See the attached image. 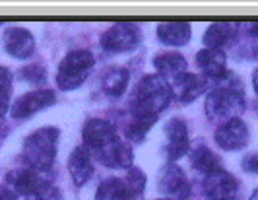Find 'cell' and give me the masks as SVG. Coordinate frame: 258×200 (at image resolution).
<instances>
[{
  "label": "cell",
  "instance_id": "cell-1",
  "mask_svg": "<svg viewBox=\"0 0 258 200\" xmlns=\"http://www.w3.org/2000/svg\"><path fill=\"white\" fill-rule=\"evenodd\" d=\"M4 185L22 200H58V192L52 187L51 169H14L6 173Z\"/></svg>",
  "mask_w": 258,
  "mask_h": 200
},
{
  "label": "cell",
  "instance_id": "cell-2",
  "mask_svg": "<svg viewBox=\"0 0 258 200\" xmlns=\"http://www.w3.org/2000/svg\"><path fill=\"white\" fill-rule=\"evenodd\" d=\"M171 97H173L171 88L165 78H161L159 74H146L134 88V95L130 101V113L157 117L169 105Z\"/></svg>",
  "mask_w": 258,
  "mask_h": 200
},
{
  "label": "cell",
  "instance_id": "cell-3",
  "mask_svg": "<svg viewBox=\"0 0 258 200\" xmlns=\"http://www.w3.org/2000/svg\"><path fill=\"white\" fill-rule=\"evenodd\" d=\"M223 76L221 82H225ZM206 115L212 120H227L239 119V115L245 111V97L241 94V84L237 80L220 84L216 90H212L206 97Z\"/></svg>",
  "mask_w": 258,
  "mask_h": 200
},
{
  "label": "cell",
  "instance_id": "cell-4",
  "mask_svg": "<svg viewBox=\"0 0 258 200\" xmlns=\"http://www.w3.org/2000/svg\"><path fill=\"white\" fill-rule=\"evenodd\" d=\"M56 146H58V128L54 126H43L33 134H29L22 150L26 165L33 169H51L56 158Z\"/></svg>",
  "mask_w": 258,
  "mask_h": 200
},
{
  "label": "cell",
  "instance_id": "cell-5",
  "mask_svg": "<svg viewBox=\"0 0 258 200\" xmlns=\"http://www.w3.org/2000/svg\"><path fill=\"white\" fill-rule=\"evenodd\" d=\"M93 64H95V58L90 51H86V49L70 51L58 64V72H56L58 90L70 92V90L80 88L84 82L88 80Z\"/></svg>",
  "mask_w": 258,
  "mask_h": 200
},
{
  "label": "cell",
  "instance_id": "cell-6",
  "mask_svg": "<svg viewBox=\"0 0 258 200\" xmlns=\"http://www.w3.org/2000/svg\"><path fill=\"white\" fill-rule=\"evenodd\" d=\"M82 138H84V144L91 154V158L95 156L97 160H101L105 154L115 146L116 142H120L118 134H116L115 124H111L109 120L105 119H90L84 124V130H82Z\"/></svg>",
  "mask_w": 258,
  "mask_h": 200
},
{
  "label": "cell",
  "instance_id": "cell-7",
  "mask_svg": "<svg viewBox=\"0 0 258 200\" xmlns=\"http://www.w3.org/2000/svg\"><path fill=\"white\" fill-rule=\"evenodd\" d=\"M142 41V29L134 22H116L101 37V47L107 53H128Z\"/></svg>",
  "mask_w": 258,
  "mask_h": 200
},
{
  "label": "cell",
  "instance_id": "cell-8",
  "mask_svg": "<svg viewBox=\"0 0 258 200\" xmlns=\"http://www.w3.org/2000/svg\"><path fill=\"white\" fill-rule=\"evenodd\" d=\"M159 188L169 200H186L190 196L188 179H186V175L182 173L181 167L177 163H173V161H169L167 165L163 167L161 175H159Z\"/></svg>",
  "mask_w": 258,
  "mask_h": 200
},
{
  "label": "cell",
  "instance_id": "cell-9",
  "mask_svg": "<svg viewBox=\"0 0 258 200\" xmlns=\"http://www.w3.org/2000/svg\"><path fill=\"white\" fill-rule=\"evenodd\" d=\"M202 188L210 200H237L239 183L233 175L220 169L216 173H210L204 177Z\"/></svg>",
  "mask_w": 258,
  "mask_h": 200
},
{
  "label": "cell",
  "instance_id": "cell-10",
  "mask_svg": "<svg viewBox=\"0 0 258 200\" xmlns=\"http://www.w3.org/2000/svg\"><path fill=\"white\" fill-rule=\"evenodd\" d=\"M52 103H54V92L52 90H35V92H27L22 97H18L14 101L10 113H12L14 119H27L41 109L51 107Z\"/></svg>",
  "mask_w": 258,
  "mask_h": 200
},
{
  "label": "cell",
  "instance_id": "cell-11",
  "mask_svg": "<svg viewBox=\"0 0 258 200\" xmlns=\"http://www.w3.org/2000/svg\"><path fill=\"white\" fill-rule=\"evenodd\" d=\"M208 84H210V80L206 76H198V74H192L186 70L179 78L169 82V88H171L173 97H177L181 103H188L206 92Z\"/></svg>",
  "mask_w": 258,
  "mask_h": 200
},
{
  "label": "cell",
  "instance_id": "cell-12",
  "mask_svg": "<svg viewBox=\"0 0 258 200\" xmlns=\"http://www.w3.org/2000/svg\"><path fill=\"white\" fill-rule=\"evenodd\" d=\"M4 49L14 58H29L35 53V39L29 29L12 26L4 33Z\"/></svg>",
  "mask_w": 258,
  "mask_h": 200
},
{
  "label": "cell",
  "instance_id": "cell-13",
  "mask_svg": "<svg viewBox=\"0 0 258 200\" xmlns=\"http://www.w3.org/2000/svg\"><path fill=\"white\" fill-rule=\"evenodd\" d=\"M216 144L223 150H241L248 142V128L241 119H231L223 122L214 134Z\"/></svg>",
  "mask_w": 258,
  "mask_h": 200
},
{
  "label": "cell",
  "instance_id": "cell-14",
  "mask_svg": "<svg viewBox=\"0 0 258 200\" xmlns=\"http://www.w3.org/2000/svg\"><path fill=\"white\" fill-rule=\"evenodd\" d=\"M165 134H167V158L169 161L179 160L190 148L188 142V128L182 119H171L165 122Z\"/></svg>",
  "mask_w": 258,
  "mask_h": 200
},
{
  "label": "cell",
  "instance_id": "cell-15",
  "mask_svg": "<svg viewBox=\"0 0 258 200\" xmlns=\"http://www.w3.org/2000/svg\"><path fill=\"white\" fill-rule=\"evenodd\" d=\"M196 62L208 80L218 82L223 76H227V70H225L227 56L221 49H202L196 54Z\"/></svg>",
  "mask_w": 258,
  "mask_h": 200
},
{
  "label": "cell",
  "instance_id": "cell-16",
  "mask_svg": "<svg viewBox=\"0 0 258 200\" xmlns=\"http://www.w3.org/2000/svg\"><path fill=\"white\" fill-rule=\"evenodd\" d=\"M68 171L74 181L76 187L86 185L93 175V158L84 146H78L72 150L70 158H68Z\"/></svg>",
  "mask_w": 258,
  "mask_h": 200
},
{
  "label": "cell",
  "instance_id": "cell-17",
  "mask_svg": "<svg viewBox=\"0 0 258 200\" xmlns=\"http://www.w3.org/2000/svg\"><path fill=\"white\" fill-rule=\"evenodd\" d=\"M239 31V24L235 22H216L206 29L204 33V45L206 49H221L229 45Z\"/></svg>",
  "mask_w": 258,
  "mask_h": 200
},
{
  "label": "cell",
  "instance_id": "cell-18",
  "mask_svg": "<svg viewBox=\"0 0 258 200\" xmlns=\"http://www.w3.org/2000/svg\"><path fill=\"white\" fill-rule=\"evenodd\" d=\"M157 37L161 43L171 47L186 45L190 39V24L188 22H161L157 26Z\"/></svg>",
  "mask_w": 258,
  "mask_h": 200
},
{
  "label": "cell",
  "instance_id": "cell-19",
  "mask_svg": "<svg viewBox=\"0 0 258 200\" xmlns=\"http://www.w3.org/2000/svg\"><path fill=\"white\" fill-rule=\"evenodd\" d=\"M154 66L161 78H169L167 82H171L186 72V60L179 53H161L154 58Z\"/></svg>",
  "mask_w": 258,
  "mask_h": 200
},
{
  "label": "cell",
  "instance_id": "cell-20",
  "mask_svg": "<svg viewBox=\"0 0 258 200\" xmlns=\"http://www.w3.org/2000/svg\"><path fill=\"white\" fill-rule=\"evenodd\" d=\"M128 78H130V72L126 68L113 66L105 72L103 80H101V88H103V92L109 95V97L116 99V97H120V95L126 92V88H128Z\"/></svg>",
  "mask_w": 258,
  "mask_h": 200
},
{
  "label": "cell",
  "instance_id": "cell-21",
  "mask_svg": "<svg viewBox=\"0 0 258 200\" xmlns=\"http://www.w3.org/2000/svg\"><path fill=\"white\" fill-rule=\"evenodd\" d=\"M132 160H134V152L130 144L126 142H116L115 146L111 148L103 158H101V163L107 165V167H115V169H130L132 167Z\"/></svg>",
  "mask_w": 258,
  "mask_h": 200
},
{
  "label": "cell",
  "instance_id": "cell-22",
  "mask_svg": "<svg viewBox=\"0 0 258 200\" xmlns=\"http://www.w3.org/2000/svg\"><path fill=\"white\" fill-rule=\"evenodd\" d=\"M192 167L196 171H200V173L204 175H210V173H216V171H220L223 169L220 165V160H218V156L206 146H198L194 148L192 152Z\"/></svg>",
  "mask_w": 258,
  "mask_h": 200
},
{
  "label": "cell",
  "instance_id": "cell-23",
  "mask_svg": "<svg viewBox=\"0 0 258 200\" xmlns=\"http://www.w3.org/2000/svg\"><path fill=\"white\" fill-rule=\"evenodd\" d=\"M95 200H130L128 188L122 179L111 177L99 185L95 192Z\"/></svg>",
  "mask_w": 258,
  "mask_h": 200
},
{
  "label": "cell",
  "instance_id": "cell-24",
  "mask_svg": "<svg viewBox=\"0 0 258 200\" xmlns=\"http://www.w3.org/2000/svg\"><path fill=\"white\" fill-rule=\"evenodd\" d=\"M157 117H146V115H132L128 126H126V136L130 140H142L148 134V130L155 124Z\"/></svg>",
  "mask_w": 258,
  "mask_h": 200
},
{
  "label": "cell",
  "instance_id": "cell-25",
  "mask_svg": "<svg viewBox=\"0 0 258 200\" xmlns=\"http://www.w3.org/2000/svg\"><path fill=\"white\" fill-rule=\"evenodd\" d=\"M124 185H126V188H128L130 198L142 194L144 187H146V175L142 173V169H138V167H130L128 171H126V177H124Z\"/></svg>",
  "mask_w": 258,
  "mask_h": 200
},
{
  "label": "cell",
  "instance_id": "cell-26",
  "mask_svg": "<svg viewBox=\"0 0 258 200\" xmlns=\"http://www.w3.org/2000/svg\"><path fill=\"white\" fill-rule=\"evenodd\" d=\"M20 78L29 82V84H41L47 78V72L41 64H27L20 70Z\"/></svg>",
  "mask_w": 258,
  "mask_h": 200
},
{
  "label": "cell",
  "instance_id": "cell-27",
  "mask_svg": "<svg viewBox=\"0 0 258 200\" xmlns=\"http://www.w3.org/2000/svg\"><path fill=\"white\" fill-rule=\"evenodd\" d=\"M12 92V74L10 70L0 66V95H10Z\"/></svg>",
  "mask_w": 258,
  "mask_h": 200
},
{
  "label": "cell",
  "instance_id": "cell-28",
  "mask_svg": "<svg viewBox=\"0 0 258 200\" xmlns=\"http://www.w3.org/2000/svg\"><path fill=\"white\" fill-rule=\"evenodd\" d=\"M243 169L248 173L258 175V156H246L243 160Z\"/></svg>",
  "mask_w": 258,
  "mask_h": 200
},
{
  "label": "cell",
  "instance_id": "cell-29",
  "mask_svg": "<svg viewBox=\"0 0 258 200\" xmlns=\"http://www.w3.org/2000/svg\"><path fill=\"white\" fill-rule=\"evenodd\" d=\"M0 200H22L14 190L6 187V185H0Z\"/></svg>",
  "mask_w": 258,
  "mask_h": 200
},
{
  "label": "cell",
  "instance_id": "cell-30",
  "mask_svg": "<svg viewBox=\"0 0 258 200\" xmlns=\"http://www.w3.org/2000/svg\"><path fill=\"white\" fill-rule=\"evenodd\" d=\"M8 111V95H0V119Z\"/></svg>",
  "mask_w": 258,
  "mask_h": 200
},
{
  "label": "cell",
  "instance_id": "cell-31",
  "mask_svg": "<svg viewBox=\"0 0 258 200\" xmlns=\"http://www.w3.org/2000/svg\"><path fill=\"white\" fill-rule=\"evenodd\" d=\"M246 29L250 31V35L258 37V22H250V24H246Z\"/></svg>",
  "mask_w": 258,
  "mask_h": 200
},
{
  "label": "cell",
  "instance_id": "cell-32",
  "mask_svg": "<svg viewBox=\"0 0 258 200\" xmlns=\"http://www.w3.org/2000/svg\"><path fill=\"white\" fill-rule=\"evenodd\" d=\"M252 86H254V92L258 95V68L254 70V74H252Z\"/></svg>",
  "mask_w": 258,
  "mask_h": 200
},
{
  "label": "cell",
  "instance_id": "cell-33",
  "mask_svg": "<svg viewBox=\"0 0 258 200\" xmlns=\"http://www.w3.org/2000/svg\"><path fill=\"white\" fill-rule=\"evenodd\" d=\"M248 200H258V188L252 192V194H250V198H248Z\"/></svg>",
  "mask_w": 258,
  "mask_h": 200
},
{
  "label": "cell",
  "instance_id": "cell-34",
  "mask_svg": "<svg viewBox=\"0 0 258 200\" xmlns=\"http://www.w3.org/2000/svg\"><path fill=\"white\" fill-rule=\"evenodd\" d=\"M4 132H6V130H4V126H2V120H0V138L4 136Z\"/></svg>",
  "mask_w": 258,
  "mask_h": 200
},
{
  "label": "cell",
  "instance_id": "cell-35",
  "mask_svg": "<svg viewBox=\"0 0 258 200\" xmlns=\"http://www.w3.org/2000/svg\"><path fill=\"white\" fill-rule=\"evenodd\" d=\"M157 200H169V198H157Z\"/></svg>",
  "mask_w": 258,
  "mask_h": 200
},
{
  "label": "cell",
  "instance_id": "cell-36",
  "mask_svg": "<svg viewBox=\"0 0 258 200\" xmlns=\"http://www.w3.org/2000/svg\"><path fill=\"white\" fill-rule=\"evenodd\" d=\"M208 200H210V198H208Z\"/></svg>",
  "mask_w": 258,
  "mask_h": 200
}]
</instances>
